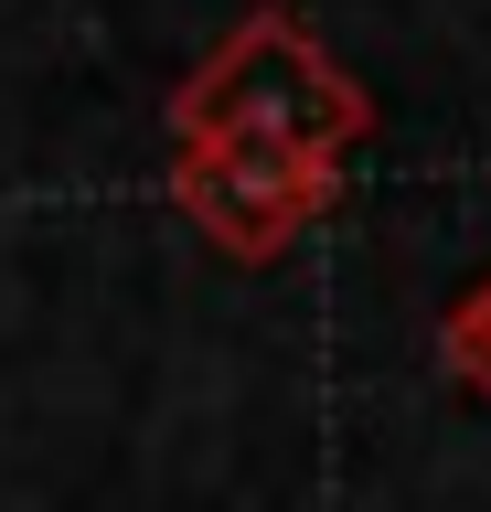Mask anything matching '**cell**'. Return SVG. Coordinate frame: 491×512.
Listing matches in <instances>:
<instances>
[{
    "label": "cell",
    "mask_w": 491,
    "mask_h": 512,
    "mask_svg": "<svg viewBox=\"0 0 491 512\" xmlns=\"http://www.w3.org/2000/svg\"><path fill=\"white\" fill-rule=\"evenodd\" d=\"M438 363H449L459 395H481V406H491V267L438 310Z\"/></svg>",
    "instance_id": "cell-3"
},
{
    "label": "cell",
    "mask_w": 491,
    "mask_h": 512,
    "mask_svg": "<svg viewBox=\"0 0 491 512\" xmlns=\"http://www.w3.org/2000/svg\"><path fill=\"white\" fill-rule=\"evenodd\" d=\"M374 128H385L374 86L299 22L289 0H257L171 86V139H267V150H299V160H331L342 171Z\"/></svg>",
    "instance_id": "cell-1"
},
{
    "label": "cell",
    "mask_w": 491,
    "mask_h": 512,
    "mask_svg": "<svg viewBox=\"0 0 491 512\" xmlns=\"http://www.w3.org/2000/svg\"><path fill=\"white\" fill-rule=\"evenodd\" d=\"M161 192L214 256L278 267V256L342 203V171H331V160H299V150H267V139H171Z\"/></svg>",
    "instance_id": "cell-2"
}]
</instances>
